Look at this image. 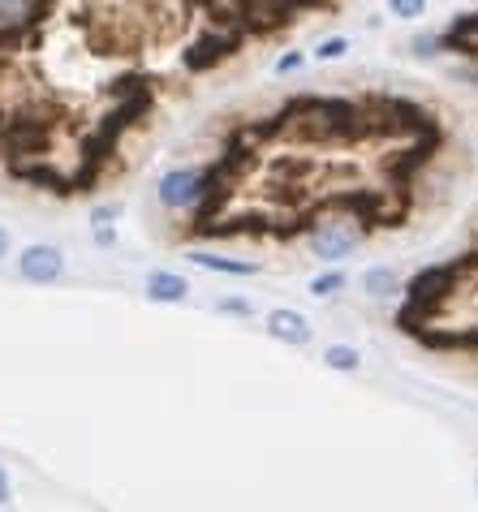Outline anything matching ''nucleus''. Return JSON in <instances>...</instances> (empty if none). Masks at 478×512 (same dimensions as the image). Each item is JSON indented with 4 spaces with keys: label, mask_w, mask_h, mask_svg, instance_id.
<instances>
[{
    "label": "nucleus",
    "mask_w": 478,
    "mask_h": 512,
    "mask_svg": "<svg viewBox=\"0 0 478 512\" xmlns=\"http://www.w3.org/2000/svg\"><path fill=\"white\" fill-rule=\"evenodd\" d=\"M362 289H367V297H375V302H388V297L405 293V284L392 267H367V272H362Z\"/></svg>",
    "instance_id": "nucleus-7"
},
{
    "label": "nucleus",
    "mask_w": 478,
    "mask_h": 512,
    "mask_svg": "<svg viewBox=\"0 0 478 512\" xmlns=\"http://www.w3.org/2000/svg\"><path fill=\"white\" fill-rule=\"evenodd\" d=\"M349 52V35H323L319 44L311 48V61L328 65V61H341V56Z\"/></svg>",
    "instance_id": "nucleus-10"
},
{
    "label": "nucleus",
    "mask_w": 478,
    "mask_h": 512,
    "mask_svg": "<svg viewBox=\"0 0 478 512\" xmlns=\"http://www.w3.org/2000/svg\"><path fill=\"white\" fill-rule=\"evenodd\" d=\"M117 241V229L112 224H95V246H112Z\"/></svg>",
    "instance_id": "nucleus-15"
},
{
    "label": "nucleus",
    "mask_w": 478,
    "mask_h": 512,
    "mask_svg": "<svg viewBox=\"0 0 478 512\" xmlns=\"http://www.w3.org/2000/svg\"><path fill=\"white\" fill-rule=\"evenodd\" d=\"M143 293H147V302H156V306H181L194 289H190V280L181 276V272H168V267H156V272H147Z\"/></svg>",
    "instance_id": "nucleus-5"
},
{
    "label": "nucleus",
    "mask_w": 478,
    "mask_h": 512,
    "mask_svg": "<svg viewBox=\"0 0 478 512\" xmlns=\"http://www.w3.org/2000/svg\"><path fill=\"white\" fill-rule=\"evenodd\" d=\"M190 263L203 267V272H216V276H259L263 272V267L250 259H229V254H212V250H190Z\"/></svg>",
    "instance_id": "nucleus-6"
},
{
    "label": "nucleus",
    "mask_w": 478,
    "mask_h": 512,
    "mask_svg": "<svg viewBox=\"0 0 478 512\" xmlns=\"http://www.w3.org/2000/svg\"><path fill=\"white\" fill-rule=\"evenodd\" d=\"M358 241H362V233L349 229V224H319L311 233V254L319 263H341L358 250Z\"/></svg>",
    "instance_id": "nucleus-4"
},
{
    "label": "nucleus",
    "mask_w": 478,
    "mask_h": 512,
    "mask_svg": "<svg viewBox=\"0 0 478 512\" xmlns=\"http://www.w3.org/2000/svg\"><path fill=\"white\" fill-rule=\"evenodd\" d=\"M263 332L276 340V345H289V349H306L315 340V327L311 319L302 315V310H293V306H276V310H267L263 315Z\"/></svg>",
    "instance_id": "nucleus-3"
},
{
    "label": "nucleus",
    "mask_w": 478,
    "mask_h": 512,
    "mask_svg": "<svg viewBox=\"0 0 478 512\" xmlns=\"http://www.w3.org/2000/svg\"><path fill=\"white\" fill-rule=\"evenodd\" d=\"M384 5H388V13H392V18H401V22H414V18H423V13H427V5H431V0H384Z\"/></svg>",
    "instance_id": "nucleus-11"
},
{
    "label": "nucleus",
    "mask_w": 478,
    "mask_h": 512,
    "mask_svg": "<svg viewBox=\"0 0 478 512\" xmlns=\"http://www.w3.org/2000/svg\"><path fill=\"white\" fill-rule=\"evenodd\" d=\"M323 366H328V371H341V375H354L362 366V349L358 345H328L323 349Z\"/></svg>",
    "instance_id": "nucleus-8"
},
{
    "label": "nucleus",
    "mask_w": 478,
    "mask_h": 512,
    "mask_svg": "<svg viewBox=\"0 0 478 512\" xmlns=\"http://www.w3.org/2000/svg\"><path fill=\"white\" fill-rule=\"evenodd\" d=\"M220 315H255V306L242 302V297H224V302H216Z\"/></svg>",
    "instance_id": "nucleus-14"
},
{
    "label": "nucleus",
    "mask_w": 478,
    "mask_h": 512,
    "mask_svg": "<svg viewBox=\"0 0 478 512\" xmlns=\"http://www.w3.org/2000/svg\"><path fill=\"white\" fill-rule=\"evenodd\" d=\"M306 61H311V52H302V48L285 52V56H280V61H276V78H289V74H298V69H302Z\"/></svg>",
    "instance_id": "nucleus-12"
},
{
    "label": "nucleus",
    "mask_w": 478,
    "mask_h": 512,
    "mask_svg": "<svg viewBox=\"0 0 478 512\" xmlns=\"http://www.w3.org/2000/svg\"><path fill=\"white\" fill-rule=\"evenodd\" d=\"M18 276L26 284H56L65 276V250L52 241H31L18 254Z\"/></svg>",
    "instance_id": "nucleus-2"
},
{
    "label": "nucleus",
    "mask_w": 478,
    "mask_h": 512,
    "mask_svg": "<svg viewBox=\"0 0 478 512\" xmlns=\"http://www.w3.org/2000/svg\"><path fill=\"white\" fill-rule=\"evenodd\" d=\"M9 246H13V237H9L5 224H0V259H5V254H9Z\"/></svg>",
    "instance_id": "nucleus-17"
},
{
    "label": "nucleus",
    "mask_w": 478,
    "mask_h": 512,
    "mask_svg": "<svg viewBox=\"0 0 478 512\" xmlns=\"http://www.w3.org/2000/svg\"><path fill=\"white\" fill-rule=\"evenodd\" d=\"M203 194H207V173H199V168H173L156 186L164 211H194L203 203Z\"/></svg>",
    "instance_id": "nucleus-1"
},
{
    "label": "nucleus",
    "mask_w": 478,
    "mask_h": 512,
    "mask_svg": "<svg viewBox=\"0 0 478 512\" xmlns=\"http://www.w3.org/2000/svg\"><path fill=\"white\" fill-rule=\"evenodd\" d=\"M474 487H478V478H474Z\"/></svg>",
    "instance_id": "nucleus-18"
},
{
    "label": "nucleus",
    "mask_w": 478,
    "mask_h": 512,
    "mask_svg": "<svg viewBox=\"0 0 478 512\" xmlns=\"http://www.w3.org/2000/svg\"><path fill=\"white\" fill-rule=\"evenodd\" d=\"M345 284H349L345 267L328 263V272H319L311 284H306V289H311V297H336V293H345Z\"/></svg>",
    "instance_id": "nucleus-9"
},
{
    "label": "nucleus",
    "mask_w": 478,
    "mask_h": 512,
    "mask_svg": "<svg viewBox=\"0 0 478 512\" xmlns=\"http://www.w3.org/2000/svg\"><path fill=\"white\" fill-rule=\"evenodd\" d=\"M410 48H414V56H435L444 48V35H418Z\"/></svg>",
    "instance_id": "nucleus-13"
},
{
    "label": "nucleus",
    "mask_w": 478,
    "mask_h": 512,
    "mask_svg": "<svg viewBox=\"0 0 478 512\" xmlns=\"http://www.w3.org/2000/svg\"><path fill=\"white\" fill-rule=\"evenodd\" d=\"M13 500V482H9V474H5V465H0V508H5Z\"/></svg>",
    "instance_id": "nucleus-16"
}]
</instances>
